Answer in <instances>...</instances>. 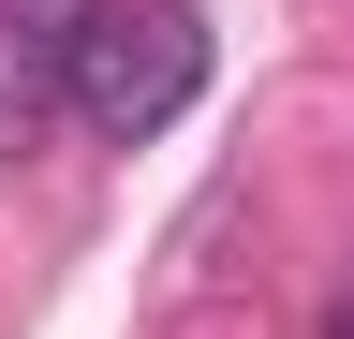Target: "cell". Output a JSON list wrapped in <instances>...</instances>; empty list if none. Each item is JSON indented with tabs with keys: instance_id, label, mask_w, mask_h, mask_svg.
<instances>
[{
	"instance_id": "1",
	"label": "cell",
	"mask_w": 354,
	"mask_h": 339,
	"mask_svg": "<svg viewBox=\"0 0 354 339\" xmlns=\"http://www.w3.org/2000/svg\"><path fill=\"white\" fill-rule=\"evenodd\" d=\"M59 45H74V118L104 148L177 133L192 89H207V15L192 0H88V15H59Z\"/></svg>"
},
{
	"instance_id": "2",
	"label": "cell",
	"mask_w": 354,
	"mask_h": 339,
	"mask_svg": "<svg viewBox=\"0 0 354 339\" xmlns=\"http://www.w3.org/2000/svg\"><path fill=\"white\" fill-rule=\"evenodd\" d=\"M44 104H74V45L44 15H0V148H30Z\"/></svg>"
}]
</instances>
